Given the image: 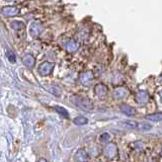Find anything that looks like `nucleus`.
Instances as JSON below:
<instances>
[{
    "instance_id": "obj_10",
    "label": "nucleus",
    "mask_w": 162,
    "mask_h": 162,
    "mask_svg": "<svg viewBox=\"0 0 162 162\" xmlns=\"http://www.w3.org/2000/svg\"><path fill=\"white\" fill-rule=\"evenodd\" d=\"M35 58L32 55H31V54H27L26 56L23 57V64L27 66V68H32V66L35 65Z\"/></svg>"
},
{
    "instance_id": "obj_14",
    "label": "nucleus",
    "mask_w": 162,
    "mask_h": 162,
    "mask_svg": "<svg viewBox=\"0 0 162 162\" xmlns=\"http://www.w3.org/2000/svg\"><path fill=\"white\" fill-rule=\"evenodd\" d=\"M78 47H79V44L75 41H70L67 44V50L69 52H75L78 49Z\"/></svg>"
},
{
    "instance_id": "obj_5",
    "label": "nucleus",
    "mask_w": 162,
    "mask_h": 162,
    "mask_svg": "<svg viewBox=\"0 0 162 162\" xmlns=\"http://www.w3.org/2000/svg\"><path fill=\"white\" fill-rule=\"evenodd\" d=\"M19 13V10L14 6L9 7H4L2 9V14L6 17H12V16H16Z\"/></svg>"
},
{
    "instance_id": "obj_20",
    "label": "nucleus",
    "mask_w": 162,
    "mask_h": 162,
    "mask_svg": "<svg viewBox=\"0 0 162 162\" xmlns=\"http://www.w3.org/2000/svg\"><path fill=\"white\" fill-rule=\"evenodd\" d=\"M160 79H161V81H162V76H161V78H160Z\"/></svg>"
},
{
    "instance_id": "obj_16",
    "label": "nucleus",
    "mask_w": 162,
    "mask_h": 162,
    "mask_svg": "<svg viewBox=\"0 0 162 162\" xmlns=\"http://www.w3.org/2000/svg\"><path fill=\"white\" fill-rule=\"evenodd\" d=\"M24 26V23L22 22H11V27L14 28V30H20V28H22Z\"/></svg>"
},
{
    "instance_id": "obj_6",
    "label": "nucleus",
    "mask_w": 162,
    "mask_h": 162,
    "mask_svg": "<svg viewBox=\"0 0 162 162\" xmlns=\"http://www.w3.org/2000/svg\"><path fill=\"white\" fill-rule=\"evenodd\" d=\"M149 99V95L145 90H140L136 94V101L140 105H145Z\"/></svg>"
},
{
    "instance_id": "obj_9",
    "label": "nucleus",
    "mask_w": 162,
    "mask_h": 162,
    "mask_svg": "<svg viewBox=\"0 0 162 162\" xmlns=\"http://www.w3.org/2000/svg\"><path fill=\"white\" fill-rule=\"evenodd\" d=\"M106 93H107V88H106V85L98 84L96 87H95V94H96L98 97L102 98Z\"/></svg>"
},
{
    "instance_id": "obj_17",
    "label": "nucleus",
    "mask_w": 162,
    "mask_h": 162,
    "mask_svg": "<svg viewBox=\"0 0 162 162\" xmlns=\"http://www.w3.org/2000/svg\"><path fill=\"white\" fill-rule=\"evenodd\" d=\"M78 156H80V158L78 159L79 161H83V160H86L87 159V155H86V153L84 152V150H79L77 153H76V156L75 157H78Z\"/></svg>"
},
{
    "instance_id": "obj_8",
    "label": "nucleus",
    "mask_w": 162,
    "mask_h": 162,
    "mask_svg": "<svg viewBox=\"0 0 162 162\" xmlns=\"http://www.w3.org/2000/svg\"><path fill=\"white\" fill-rule=\"evenodd\" d=\"M120 110H121V111L123 114L128 115V117H134V115H136V110L134 109V107L130 106H127V105L121 106Z\"/></svg>"
},
{
    "instance_id": "obj_13",
    "label": "nucleus",
    "mask_w": 162,
    "mask_h": 162,
    "mask_svg": "<svg viewBox=\"0 0 162 162\" xmlns=\"http://www.w3.org/2000/svg\"><path fill=\"white\" fill-rule=\"evenodd\" d=\"M54 110H55L59 115H61L62 117H64V118H66V119H68V118H69V114H68L67 110H65L63 106H54Z\"/></svg>"
},
{
    "instance_id": "obj_18",
    "label": "nucleus",
    "mask_w": 162,
    "mask_h": 162,
    "mask_svg": "<svg viewBox=\"0 0 162 162\" xmlns=\"http://www.w3.org/2000/svg\"><path fill=\"white\" fill-rule=\"evenodd\" d=\"M99 139H101V142L105 143V142H109L110 140V136L109 133H103V134L99 137Z\"/></svg>"
},
{
    "instance_id": "obj_15",
    "label": "nucleus",
    "mask_w": 162,
    "mask_h": 162,
    "mask_svg": "<svg viewBox=\"0 0 162 162\" xmlns=\"http://www.w3.org/2000/svg\"><path fill=\"white\" fill-rule=\"evenodd\" d=\"M73 123L77 125V126H81V125H86L87 123H88V120H87L85 117H77L73 120Z\"/></svg>"
},
{
    "instance_id": "obj_11",
    "label": "nucleus",
    "mask_w": 162,
    "mask_h": 162,
    "mask_svg": "<svg viewBox=\"0 0 162 162\" xmlns=\"http://www.w3.org/2000/svg\"><path fill=\"white\" fill-rule=\"evenodd\" d=\"M41 32H42V27H41L40 23H38V22L32 23V26H31V34H32V36L37 37L39 34H41Z\"/></svg>"
},
{
    "instance_id": "obj_1",
    "label": "nucleus",
    "mask_w": 162,
    "mask_h": 162,
    "mask_svg": "<svg viewBox=\"0 0 162 162\" xmlns=\"http://www.w3.org/2000/svg\"><path fill=\"white\" fill-rule=\"evenodd\" d=\"M74 103L79 107L84 110H93V103L92 101H90L89 99L87 98H83V97H76L74 99Z\"/></svg>"
},
{
    "instance_id": "obj_21",
    "label": "nucleus",
    "mask_w": 162,
    "mask_h": 162,
    "mask_svg": "<svg viewBox=\"0 0 162 162\" xmlns=\"http://www.w3.org/2000/svg\"><path fill=\"white\" fill-rule=\"evenodd\" d=\"M161 156H162V151H161Z\"/></svg>"
},
{
    "instance_id": "obj_7",
    "label": "nucleus",
    "mask_w": 162,
    "mask_h": 162,
    "mask_svg": "<svg viewBox=\"0 0 162 162\" xmlns=\"http://www.w3.org/2000/svg\"><path fill=\"white\" fill-rule=\"evenodd\" d=\"M129 95V91L126 88H123V87H119L114 91V96L117 99H124L126 98Z\"/></svg>"
},
{
    "instance_id": "obj_19",
    "label": "nucleus",
    "mask_w": 162,
    "mask_h": 162,
    "mask_svg": "<svg viewBox=\"0 0 162 162\" xmlns=\"http://www.w3.org/2000/svg\"><path fill=\"white\" fill-rule=\"evenodd\" d=\"M6 55H7V58H8V60H9L11 63H14V62L16 61V58H15V55H14V53L13 52H11V51H8L6 53Z\"/></svg>"
},
{
    "instance_id": "obj_12",
    "label": "nucleus",
    "mask_w": 162,
    "mask_h": 162,
    "mask_svg": "<svg viewBox=\"0 0 162 162\" xmlns=\"http://www.w3.org/2000/svg\"><path fill=\"white\" fill-rule=\"evenodd\" d=\"M146 119L151 122H161L162 121V113H156V114L149 115L146 117Z\"/></svg>"
},
{
    "instance_id": "obj_4",
    "label": "nucleus",
    "mask_w": 162,
    "mask_h": 162,
    "mask_svg": "<svg viewBox=\"0 0 162 162\" xmlns=\"http://www.w3.org/2000/svg\"><path fill=\"white\" fill-rule=\"evenodd\" d=\"M93 81V75L91 72H84L80 76V82L81 84H83L84 86H89L91 84V82Z\"/></svg>"
},
{
    "instance_id": "obj_2",
    "label": "nucleus",
    "mask_w": 162,
    "mask_h": 162,
    "mask_svg": "<svg viewBox=\"0 0 162 162\" xmlns=\"http://www.w3.org/2000/svg\"><path fill=\"white\" fill-rule=\"evenodd\" d=\"M54 66H55V64L52 63V62H44L43 64L40 65L39 72H40L41 75L47 76V75H49V74H51L53 72Z\"/></svg>"
},
{
    "instance_id": "obj_3",
    "label": "nucleus",
    "mask_w": 162,
    "mask_h": 162,
    "mask_svg": "<svg viewBox=\"0 0 162 162\" xmlns=\"http://www.w3.org/2000/svg\"><path fill=\"white\" fill-rule=\"evenodd\" d=\"M105 154L107 158H113L118 154V148L115 144H109L105 149Z\"/></svg>"
}]
</instances>
